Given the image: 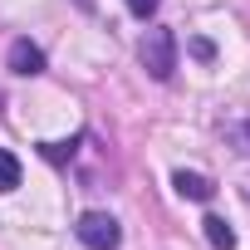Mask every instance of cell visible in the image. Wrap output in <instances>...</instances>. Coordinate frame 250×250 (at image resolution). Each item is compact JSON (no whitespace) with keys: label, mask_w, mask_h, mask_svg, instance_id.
I'll list each match as a JSON object with an SVG mask.
<instances>
[{"label":"cell","mask_w":250,"mask_h":250,"mask_svg":"<svg viewBox=\"0 0 250 250\" xmlns=\"http://www.w3.org/2000/svg\"><path fill=\"white\" fill-rule=\"evenodd\" d=\"M143 69L157 79V83H167L172 74H177V35L167 30V25H157V30H147L143 35Z\"/></svg>","instance_id":"1"},{"label":"cell","mask_w":250,"mask_h":250,"mask_svg":"<svg viewBox=\"0 0 250 250\" xmlns=\"http://www.w3.org/2000/svg\"><path fill=\"white\" fill-rule=\"evenodd\" d=\"M74 235H79L88 250H118V245H123V226H118L108 211H83L79 226H74Z\"/></svg>","instance_id":"2"},{"label":"cell","mask_w":250,"mask_h":250,"mask_svg":"<svg viewBox=\"0 0 250 250\" xmlns=\"http://www.w3.org/2000/svg\"><path fill=\"white\" fill-rule=\"evenodd\" d=\"M10 69L25 74V79H30V74H44V49L30 44V40H15V44H10Z\"/></svg>","instance_id":"3"},{"label":"cell","mask_w":250,"mask_h":250,"mask_svg":"<svg viewBox=\"0 0 250 250\" xmlns=\"http://www.w3.org/2000/svg\"><path fill=\"white\" fill-rule=\"evenodd\" d=\"M172 187H177V191H182L187 201H211V196H216L211 177H201V172H187V167H182V172L172 177Z\"/></svg>","instance_id":"4"},{"label":"cell","mask_w":250,"mask_h":250,"mask_svg":"<svg viewBox=\"0 0 250 250\" xmlns=\"http://www.w3.org/2000/svg\"><path fill=\"white\" fill-rule=\"evenodd\" d=\"M201 230H206V240H211L216 250H235V230H230L221 216H206V221H201Z\"/></svg>","instance_id":"5"},{"label":"cell","mask_w":250,"mask_h":250,"mask_svg":"<svg viewBox=\"0 0 250 250\" xmlns=\"http://www.w3.org/2000/svg\"><path fill=\"white\" fill-rule=\"evenodd\" d=\"M20 187V157L0 147V191H15Z\"/></svg>","instance_id":"6"},{"label":"cell","mask_w":250,"mask_h":250,"mask_svg":"<svg viewBox=\"0 0 250 250\" xmlns=\"http://www.w3.org/2000/svg\"><path fill=\"white\" fill-rule=\"evenodd\" d=\"M40 152H44V162H69L74 157V143H44Z\"/></svg>","instance_id":"7"},{"label":"cell","mask_w":250,"mask_h":250,"mask_svg":"<svg viewBox=\"0 0 250 250\" xmlns=\"http://www.w3.org/2000/svg\"><path fill=\"white\" fill-rule=\"evenodd\" d=\"M157 5H162V0H128V10H133L138 20H147V15H152Z\"/></svg>","instance_id":"8"},{"label":"cell","mask_w":250,"mask_h":250,"mask_svg":"<svg viewBox=\"0 0 250 250\" xmlns=\"http://www.w3.org/2000/svg\"><path fill=\"white\" fill-rule=\"evenodd\" d=\"M235 143H240V147L250 152V123H240V128H235Z\"/></svg>","instance_id":"9"}]
</instances>
